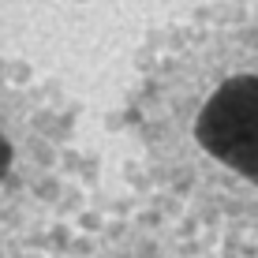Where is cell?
<instances>
[{"instance_id": "obj_1", "label": "cell", "mask_w": 258, "mask_h": 258, "mask_svg": "<svg viewBox=\"0 0 258 258\" xmlns=\"http://www.w3.org/2000/svg\"><path fill=\"white\" fill-rule=\"evenodd\" d=\"M127 127L150 202L217 251L258 258V0L206 4L154 34Z\"/></svg>"}, {"instance_id": "obj_2", "label": "cell", "mask_w": 258, "mask_h": 258, "mask_svg": "<svg viewBox=\"0 0 258 258\" xmlns=\"http://www.w3.org/2000/svg\"><path fill=\"white\" fill-rule=\"evenodd\" d=\"M79 109L34 68L0 60V258H41L83 206Z\"/></svg>"}, {"instance_id": "obj_3", "label": "cell", "mask_w": 258, "mask_h": 258, "mask_svg": "<svg viewBox=\"0 0 258 258\" xmlns=\"http://www.w3.org/2000/svg\"><path fill=\"white\" fill-rule=\"evenodd\" d=\"M41 258H232L150 199L79 210Z\"/></svg>"}]
</instances>
